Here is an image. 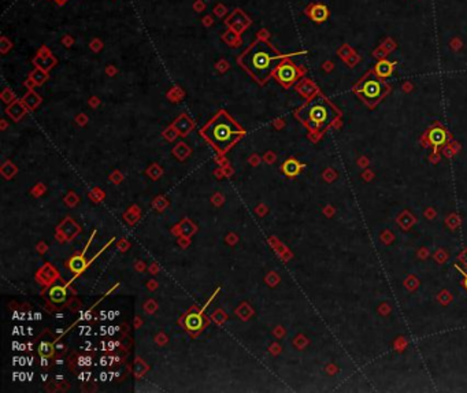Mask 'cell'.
<instances>
[{
    "label": "cell",
    "instance_id": "52a82bcc",
    "mask_svg": "<svg viewBox=\"0 0 467 393\" xmlns=\"http://www.w3.org/2000/svg\"><path fill=\"white\" fill-rule=\"evenodd\" d=\"M426 140H428L429 144L437 148L439 145H442L447 141V131H445V129H442L441 126H435L428 131Z\"/></svg>",
    "mask_w": 467,
    "mask_h": 393
},
{
    "label": "cell",
    "instance_id": "5b68a950",
    "mask_svg": "<svg viewBox=\"0 0 467 393\" xmlns=\"http://www.w3.org/2000/svg\"><path fill=\"white\" fill-rule=\"evenodd\" d=\"M302 74H303V69H300L289 59H282L274 72V77L277 79L279 84L288 88L292 85L293 82H296L302 77Z\"/></svg>",
    "mask_w": 467,
    "mask_h": 393
},
{
    "label": "cell",
    "instance_id": "ba28073f",
    "mask_svg": "<svg viewBox=\"0 0 467 393\" xmlns=\"http://www.w3.org/2000/svg\"><path fill=\"white\" fill-rule=\"evenodd\" d=\"M395 66L396 62H390V60L388 59L378 60L377 65L374 66V73H376L380 79H386V77H389L390 74L393 73Z\"/></svg>",
    "mask_w": 467,
    "mask_h": 393
},
{
    "label": "cell",
    "instance_id": "8992f818",
    "mask_svg": "<svg viewBox=\"0 0 467 393\" xmlns=\"http://www.w3.org/2000/svg\"><path fill=\"white\" fill-rule=\"evenodd\" d=\"M305 14H307L314 22L322 24V22H325V21L329 18V8L325 6V4L315 3V4H311V6L305 10Z\"/></svg>",
    "mask_w": 467,
    "mask_h": 393
},
{
    "label": "cell",
    "instance_id": "7c38bea8",
    "mask_svg": "<svg viewBox=\"0 0 467 393\" xmlns=\"http://www.w3.org/2000/svg\"><path fill=\"white\" fill-rule=\"evenodd\" d=\"M40 58H41V56H40ZM41 59H43V58H41ZM55 62H56V60L54 59L52 56H50V55H46V58L43 59V62H40V60L34 59V63H36V65H39L40 69H44V70H48V69H51Z\"/></svg>",
    "mask_w": 467,
    "mask_h": 393
},
{
    "label": "cell",
    "instance_id": "30bf717a",
    "mask_svg": "<svg viewBox=\"0 0 467 393\" xmlns=\"http://www.w3.org/2000/svg\"><path fill=\"white\" fill-rule=\"evenodd\" d=\"M50 299L54 303H63L66 300V289L63 287H54L50 290Z\"/></svg>",
    "mask_w": 467,
    "mask_h": 393
},
{
    "label": "cell",
    "instance_id": "8fae6325",
    "mask_svg": "<svg viewBox=\"0 0 467 393\" xmlns=\"http://www.w3.org/2000/svg\"><path fill=\"white\" fill-rule=\"evenodd\" d=\"M299 170H300V163L296 162L295 159H289V160H286L284 163V171H285L286 176H289V177L296 176Z\"/></svg>",
    "mask_w": 467,
    "mask_h": 393
},
{
    "label": "cell",
    "instance_id": "6da1fadb",
    "mask_svg": "<svg viewBox=\"0 0 467 393\" xmlns=\"http://www.w3.org/2000/svg\"><path fill=\"white\" fill-rule=\"evenodd\" d=\"M285 56L278 53L265 39H256L246 52L240 56V65L253 79L259 82H265L272 77L279 60Z\"/></svg>",
    "mask_w": 467,
    "mask_h": 393
},
{
    "label": "cell",
    "instance_id": "2e32d148",
    "mask_svg": "<svg viewBox=\"0 0 467 393\" xmlns=\"http://www.w3.org/2000/svg\"><path fill=\"white\" fill-rule=\"evenodd\" d=\"M54 1H56L58 4H63V3H66L67 0H54Z\"/></svg>",
    "mask_w": 467,
    "mask_h": 393
},
{
    "label": "cell",
    "instance_id": "9c48e42d",
    "mask_svg": "<svg viewBox=\"0 0 467 393\" xmlns=\"http://www.w3.org/2000/svg\"><path fill=\"white\" fill-rule=\"evenodd\" d=\"M185 326L188 330H200L204 326V321L200 314H189L185 318Z\"/></svg>",
    "mask_w": 467,
    "mask_h": 393
},
{
    "label": "cell",
    "instance_id": "3957f363",
    "mask_svg": "<svg viewBox=\"0 0 467 393\" xmlns=\"http://www.w3.org/2000/svg\"><path fill=\"white\" fill-rule=\"evenodd\" d=\"M298 117L310 131H319L330 125L336 118V110L325 99L311 100L298 112Z\"/></svg>",
    "mask_w": 467,
    "mask_h": 393
},
{
    "label": "cell",
    "instance_id": "9a60e30c",
    "mask_svg": "<svg viewBox=\"0 0 467 393\" xmlns=\"http://www.w3.org/2000/svg\"><path fill=\"white\" fill-rule=\"evenodd\" d=\"M462 271V270H461ZM462 273H463V271H462ZM463 275H465V288L467 289V274H465V273H463Z\"/></svg>",
    "mask_w": 467,
    "mask_h": 393
},
{
    "label": "cell",
    "instance_id": "4fadbf2b",
    "mask_svg": "<svg viewBox=\"0 0 467 393\" xmlns=\"http://www.w3.org/2000/svg\"><path fill=\"white\" fill-rule=\"evenodd\" d=\"M32 79H34L37 84H41L43 81H46L47 79V76L41 72V70H36V72L32 74Z\"/></svg>",
    "mask_w": 467,
    "mask_h": 393
},
{
    "label": "cell",
    "instance_id": "277c9868",
    "mask_svg": "<svg viewBox=\"0 0 467 393\" xmlns=\"http://www.w3.org/2000/svg\"><path fill=\"white\" fill-rule=\"evenodd\" d=\"M386 88L388 86L385 85L383 79H380L376 73L371 72L364 76L363 79L359 82V85L355 88V91L366 102H377L383 98L384 93L386 92Z\"/></svg>",
    "mask_w": 467,
    "mask_h": 393
},
{
    "label": "cell",
    "instance_id": "5bb4252c",
    "mask_svg": "<svg viewBox=\"0 0 467 393\" xmlns=\"http://www.w3.org/2000/svg\"><path fill=\"white\" fill-rule=\"evenodd\" d=\"M215 14H217V15H220V17H222V15H223V14H225V11H223V7H215Z\"/></svg>",
    "mask_w": 467,
    "mask_h": 393
},
{
    "label": "cell",
    "instance_id": "7a4b0ae2",
    "mask_svg": "<svg viewBox=\"0 0 467 393\" xmlns=\"http://www.w3.org/2000/svg\"><path fill=\"white\" fill-rule=\"evenodd\" d=\"M203 136L220 152H226L244 134V129L234 122L226 112L221 111L201 131Z\"/></svg>",
    "mask_w": 467,
    "mask_h": 393
}]
</instances>
